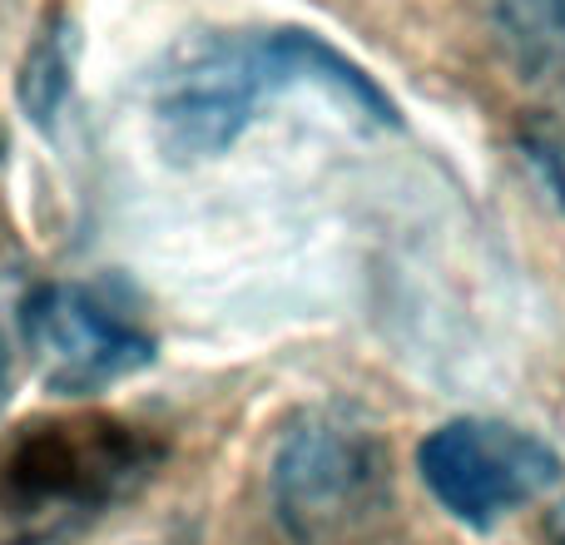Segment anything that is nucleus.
<instances>
[{
	"label": "nucleus",
	"mask_w": 565,
	"mask_h": 545,
	"mask_svg": "<svg viewBox=\"0 0 565 545\" xmlns=\"http://www.w3.org/2000/svg\"><path fill=\"white\" fill-rule=\"evenodd\" d=\"M292 89H322L367 125H397L392 95L338 45L302 25H244L199 35L164 60L149 89L154 139L179 164L218 159Z\"/></svg>",
	"instance_id": "nucleus-1"
},
{
	"label": "nucleus",
	"mask_w": 565,
	"mask_h": 545,
	"mask_svg": "<svg viewBox=\"0 0 565 545\" xmlns=\"http://www.w3.org/2000/svg\"><path fill=\"white\" fill-rule=\"evenodd\" d=\"M164 441L119 417H45L0 437V545H60L154 481Z\"/></svg>",
	"instance_id": "nucleus-2"
},
{
	"label": "nucleus",
	"mask_w": 565,
	"mask_h": 545,
	"mask_svg": "<svg viewBox=\"0 0 565 545\" xmlns=\"http://www.w3.org/2000/svg\"><path fill=\"white\" fill-rule=\"evenodd\" d=\"M268 496L292 545H372L392 516V461L352 412H302L274 447Z\"/></svg>",
	"instance_id": "nucleus-3"
},
{
	"label": "nucleus",
	"mask_w": 565,
	"mask_h": 545,
	"mask_svg": "<svg viewBox=\"0 0 565 545\" xmlns=\"http://www.w3.org/2000/svg\"><path fill=\"white\" fill-rule=\"evenodd\" d=\"M565 461L546 437L501 417H451L417 447V477L441 511L467 531H497L536 506Z\"/></svg>",
	"instance_id": "nucleus-4"
},
{
	"label": "nucleus",
	"mask_w": 565,
	"mask_h": 545,
	"mask_svg": "<svg viewBox=\"0 0 565 545\" xmlns=\"http://www.w3.org/2000/svg\"><path fill=\"white\" fill-rule=\"evenodd\" d=\"M20 342L40 387L95 397L154 367L159 342L115 292L95 282H40L20 302Z\"/></svg>",
	"instance_id": "nucleus-5"
},
{
	"label": "nucleus",
	"mask_w": 565,
	"mask_h": 545,
	"mask_svg": "<svg viewBox=\"0 0 565 545\" xmlns=\"http://www.w3.org/2000/svg\"><path fill=\"white\" fill-rule=\"evenodd\" d=\"M487 20L521 79L565 75V0H487Z\"/></svg>",
	"instance_id": "nucleus-6"
},
{
	"label": "nucleus",
	"mask_w": 565,
	"mask_h": 545,
	"mask_svg": "<svg viewBox=\"0 0 565 545\" xmlns=\"http://www.w3.org/2000/svg\"><path fill=\"white\" fill-rule=\"evenodd\" d=\"M15 95H20V109H25L35 125H55V115L65 109V99H70V20L60 15V10L25 45Z\"/></svg>",
	"instance_id": "nucleus-7"
},
{
	"label": "nucleus",
	"mask_w": 565,
	"mask_h": 545,
	"mask_svg": "<svg viewBox=\"0 0 565 545\" xmlns=\"http://www.w3.org/2000/svg\"><path fill=\"white\" fill-rule=\"evenodd\" d=\"M10 387H15V362H10V348H6V338H0V412H6V402H10Z\"/></svg>",
	"instance_id": "nucleus-8"
},
{
	"label": "nucleus",
	"mask_w": 565,
	"mask_h": 545,
	"mask_svg": "<svg viewBox=\"0 0 565 545\" xmlns=\"http://www.w3.org/2000/svg\"><path fill=\"white\" fill-rule=\"evenodd\" d=\"M546 541L551 545H565V496L551 506V516H546Z\"/></svg>",
	"instance_id": "nucleus-9"
},
{
	"label": "nucleus",
	"mask_w": 565,
	"mask_h": 545,
	"mask_svg": "<svg viewBox=\"0 0 565 545\" xmlns=\"http://www.w3.org/2000/svg\"><path fill=\"white\" fill-rule=\"evenodd\" d=\"M0 145H6V139H0Z\"/></svg>",
	"instance_id": "nucleus-10"
}]
</instances>
